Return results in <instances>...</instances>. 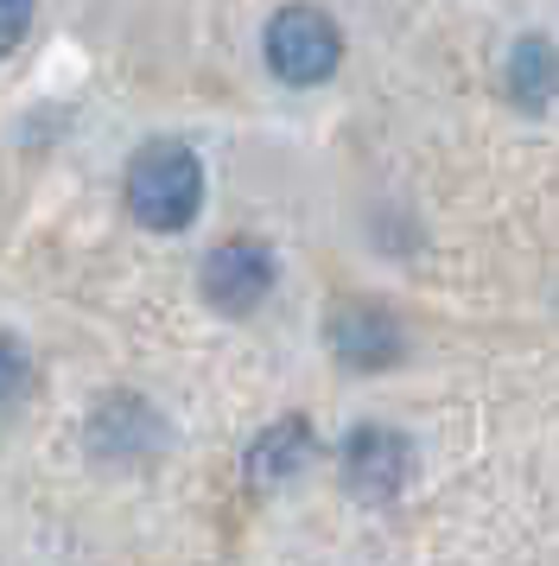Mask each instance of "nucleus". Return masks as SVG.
Instances as JSON below:
<instances>
[{
    "label": "nucleus",
    "instance_id": "nucleus-1",
    "mask_svg": "<svg viewBox=\"0 0 559 566\" xmlns=\"http://www.w3.org/2000/svg\"><path fill=\"white\" fill-rule=\"evenodd\" d=\"M127 210L159 235L191 230L203 210V159L184 140H147L127 166Z\"/></svg>",
    "mask_w": 559,
    "mask_h": 566
},
{
    "label": "nucleus",
    "instance_id": "nucleus-2",
    "mask_svg": "<svg viewBox=\"0 0 559 566\" xmlns=\"http://www.w3.org/2000/svg\"><path fill=\"white\" fill-rule=\"evenodd\" d=\"M261 52H267V71H274L280 83L312 90V83L337 77V64H344V32H337V20L318 13V7H280L274 20H267Z\"/></svg>",
    "mask_w": 559,
    "mask_h": 566
},
{
    "label": "nucleus",
    "instance_id": "nucleus-3",
    "mask_svg": "<svg viewBox=\"0 0 559 566\" xmlns=\"http://www.w3.org/2000/svg\"><path fill=\"white\" fill-rule=\"evenodd\" d=\"M407 478H413V439H407L401 427L369 420V427H356V433L344 439V484H350L356 503L388 510L407 490Z\"/></svg>",
    "mask_w": 559,
    "mask_h": 566
},
{
    "label": "nucleus",
    "instance_id": "nucleus-4",
    "mask_svg": "<svg viewBox=\"0 0 559 566\" xmlns=\"http://www.w3.org/2000/svg\"><path fill=\"white\" fill-rule=\"evenodd\" d=\"M83 439H89V452H96L102 464H147V459L166 452L172 433H166V420H159L152 401H140V395H108V401L89 408Z\"/></svg>",
    "mask_w": 559,
    "mask_h": 566
},
{
    "label": "nucleus",
    "instance_id": "nucleus-5",
    "mask_svg": "<svg viewBox=\"0 0 559 566\" xmlns=\"http://www.w3.org/2000/svg\"><path fill=\"white\" fill-rule=\"evenodd\" d=\"M325 344H330V357L344 363V369H388V363L407 357L401 318L381 312V306H369V300H344V306H330Z\"/></svg>",
    "mask_w": 559,
    "mask_h": 566
},
{
    "label": "nucleus",
    "instance_id": "nucleus-6",
    "mask_svg": "<svg viewBox=\"0 0 559 566\" xmlns=\"http://www.w3.org/2000/svg\"><path fill=\"white\" fill-rule=\"evenodd\" d=\"M267 293H274V249L267 242L242 235V242H223L203 255V300L217 312H229V318L254 312Z\"/></svg>",
    "mask_w": 559,
    "mask_h": 566
},
{
    "label": "nucleus",
    "instance_id": "nucleus-7",
    "mask_svg": "<svg viewBox=\"0 0 559 566\" xmlns=\"http://www.w3.org/2000/svg\"><path fill=\"white\" fill-rule=\"evenodd\" d=\"M508 96L515 108H528V115H547L559 103V45L553 39H540V32H521L515 45H508Z\"/></svg>",
    "mask_w": 559,
    "mask_h": 566
},
{
    "label": "nucleus",
    "instance_id": "nucleus-8",
    "mask_svg": "<svg viewBox=\"0 0 559 566\" xmlns=\"http://www.w3.org/2000/svg\"><path fill=\"white\" fill-rule=\"evenodd\" d=\"M305 459H312V427L299 413H286L267 433H254V446L242 452V478L249 484H286V478L305 471Z\"/></svg>",
    "mask_w": 559,
    "mask_h": 566
},
{
    "label": "nucleus",
    "instance_id": "nucleus-9",
    "mask_svg": "<svg viewBox=\"0 0 559 566\" xmlns=\"http://www.w3.org/2000/svg\"><path fill=\"white\" fill-rule=\"evenodd\" d=\"M25 388H32V357H25L20 337L0 332V408H13Z\"/></svg>",
    "mask_w": 559,
    "mask_h": 566
},
{
    "label": "nucleus",
    "instance_id": "nucleus-10",
    "mask_svg": "<svg viewBox=\"0 0 559 566\" xmlns=\"http://www.w3.org/2000/svg\"><path fill=\"white\" fill-rule=\"evenodd\" d=\"M32 32V0H0V57Z\"/></svg>",
    "mask_w": 559,
    "mask_h": 566
}]
</instances>
